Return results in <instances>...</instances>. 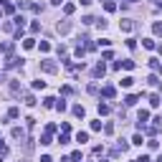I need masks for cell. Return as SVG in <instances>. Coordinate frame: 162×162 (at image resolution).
I'll list each match as a JSON object with an SVG mask.
<instances>
[{
  "label": "cell",
  "instance_id": "cell-24",
  "mask_svg": "<svg viewBox=\"0 0 162 162\" xmlns=\"http://www.w3.org/2000/svg\"><path fill=\"white\" fill-rule=\"evenodd\" d=\"M152 31H155V36H162V23H160V20L152 26Z\"/></svg>",
  "mask_w": 162,
  "mask_h": 162
},
{
  "label": "cell",
  "instance_id": "cell-37",
  "mask_svg": "<svg viewBox=\"0 0 162 162\" xmlns=\"http://www.w3.org/2000/svg\"><path fill=\"white\" fill-rule=\"evenodd\" d=\"M40 162H53V160H51L48 155H43V157H40Z\"/></svg>",
  "mask_w": 162,
  "mask_h": 162
},
{
  "label": "cell",
  "instance_id": "cell-41",
  "mask_svg": "<svg viewBox=\"0 0 162 162\" xmlns=\"http://www.w3.org/2000/svg\"><path fill=\"white\" fill-rule=\"evenodd\" d=\"M157 71H160V74H162V66H157Z\"/></svg>",
  "mask_w": 162,
  "mask_h": 162
},
{
  "label": "cell",
  "instance_id": "cell-10",
  "mask_svg": "<svg viewBox=\"0 0 162 162\" xmlns=\"http://www.w3.org/2000/svg\"><path fill=\"white\" fill-rule=\"evenodd\" d=\"M134 28V23H132V20H122V31H124V33H129Z\"/></svg>",
  "mask_w": 162,
  "mask_h": 162
},
{
  "label": "cell",
  "instance_id": "cell-36",
  "mask_svg": "<svg viewBox=\"0 0 162 162\" xmlns=\"http://www.w3.org/2000/svg\"><path fill=\"white\" fill-rule=\"evenodd\" d=\"M137 162H150V157H147V155H142V157H139Z\"/></svg>",
  "mask_w": 162,
  "mask_h": 162
},
{
  "label": "cell",
  "instance_id": "cell-9",
  "mask_svg": "<svg viewBox=\"0 0 162 162\" xmlns=\"http://www.w3.org/2000/svg\"><path fill=\"white\" fill-rule=\"evenodd\" d=\"M119 84H122V86H124V89H129V86L134 84V79H132V76H124V79H122V81H119Z\"/></svg>",
  "mask_w": 162,
  "mask_h": 162
},
{
  "label": "cell",
  "instance_id": "cell-1",
  "mask_svg": "<svg viewBox=\"0 0 162 162\" xmlns=\"http://www.w3.org/2000/svg\"><path fill=\"white\" fill-rule=\"evenodd\" d=\"M40 69H43L46 74H56V71H58V66L53 64L51 58H46V61H40Z\"/></svg>",
  "mask_w": 162,
  "mask_h": 162
},
{
  "label": "cell",
  "instance_id": "cell-35",
  "mask_svg": "<svg viewBox=\"0 0 162 162\" xmlns=\"http://www.w3.org/2000/svg\"><path fill=\"white\" fill-rule=\"evenodd\" d=\"M5 152H8V147L3 145V142H0V155H5Z\"/></svg>",
  "mask_w": 162,
  "mask_h": 162
},
{
  "label": "cell",
  "instance_id": "cell-17",
  "mask_svg": "<svg viewBox=\"0 0 162 162\" xmlns=\"http://www.w3.org/2000/svg\"><path fill=\"white\" fill-rule=\"evenodd\" d=\"M33 46H36V40H33V38H26V40H23V48H26V51H31Z\"/></svg>",
  "mask_w": 162,
  "mask_h": 162
},
{
  "label": "cell",
  "instance_id": "cell-8",
  "mask_svg": "<svg viewBox=\"0 0 162 162\" xmlns=\"http://www.w3.org/2000/svg\"><path fill=\"white\" fill-rule=\"evenodd\" d=\"M96 109H99V114H101V117H107V114L112 112V107H109V104H99Z\"/></svg>",
  "mask_w": 162,
  "mask_h": 162
},
{
  "label": "cell",
  "instance_id": "cell-30",
  "mask_svg": "<svg viewBox=\"0 0 162 162\" xmlns=\"http://www.w3.org/2000/svg\"><path fill=\"white\" fill-rule=\"evenodd\" d=\"M33 89H46V81H33Z\"/></svg>",
  "mask_w": 162,
  "mask_h": 162
},
{
  "label": "cell",
  "instance_id": "cell-29",
  "mask_svg": "<svg viewBox=\"0 0 162 162\" xmlns=\"http://www.w3.org/2000/svg\"><path fill=\"white\" fill-rule=\"evenodd\" d=\"M15 23H18V28H23V26H26V18H23V15H18V18H15Z\"/></svg>",
  "mask_w": 162,
  "mask_h": 162
},
{
  "label": "cell",
  "instance_id": "cell-5",
  "mask_svg": "<svg viewBox=\"0 0 162 162\" xmlns=\"http://www.w3.org/2000/svg\"><path fill=\"white\" fill-rule=\"evenodd\" d=\"M84 114H86V109L81 107V104H76V107H74V117H79V119H84Z\"/></svg>",
  "mask_w": 162,
  "mask_h": 162
},
{
  "label": "cell",
  "instance_id": "cell-11",
  "mask_svg": "<svg viewBox=\"0 0 162 162\" xmlns=\"http://www.w3.org/2000/svg\"><path fill=\"white\" fill-rule=\"evenodd\" d=\"M76 142H81V145L89 142V132H79V134H76Z\"/></svg>",
  "mask_w": 162,
  "mask_h": 162
},
{
  "label": "cell",
  "instance_id": "cell-26",
  "mask_svg": "<svg viewBox=\"0 0 162 162\" xmlns=\"http://www.w3.org/2000/svg\"><path fill=\"white\" fill-rule=\"evenodd\" d=\"M142 142H145V139H142V134H134V137H132V145H139V147H142Z\"/></svg>",
  "mask_w": 162,
  "mask_h": 162
},
{
  "label": "cell",
  "instance_id": "cell-6",
  "mask_svg": "<svg viewBox=\"0 0 162 162\" xmlns=\"http://www.w3.org/2000/svg\"><path fill=\"white\" fill-rule=\"evenodd\" d=\"M10 134H13V139H23V137H26V132L20 129V127H13V132H10Z\"/></svg>",
  "mask_w": 162,
  "mask_h": 162
},
{
  "label": "cell",
  "instance_id": "cell-38",
  "mask_svg": "<svg viewBox=\"0 0 162 162\" xmlns=\"http://www.w3.org/2000/svg\"><path fill=\"white\" fill-rule=\"evenodd\" d=\"M79 3H81V5H91V0H79Z\"/></svg>",
  "mask_w": 162,
  "mask_h": 162
},
{
  "label": "cell",
  "instance_id": "cell-3",
  "mask_svg": "<svg viewBox=\"0 0 162 162\" xmlns=\"http://www.w3.org/2000/svg\"><path fill=\"white\" fill-rule=\"evenodd\" d=\"M104 74H107V66H104V64H96V69H94V76H96V79H101Z\"/></svg>",
  "mask_w": 162,
  "mask_h": 162
},
{
  "label": "cell",
  "instance_id": "cell-34",
  "mask_svg": "<svg viewBox=\"0 0 162 162\" xmlns=\"http://www.w3.org/2000/svg\"><path fill=\"white\" fill-rule=\"evenodd\" d=\"M101 129V122H91V132H99Z\"/></svg>",
  "mask_w": 162,
  "mask_h": 162
},
{
  "label": "cell",
  "instance_id": "cell-7",
  "mask_svg": "<svg viewBox=\"0 0 162 162\" xmlns=\"http://www.w3.org/2000/svg\"><path fill=\"white\" fill-rule=\"evenodd\" d=\"M137 99H139L137 94H129V96L124 99V104H127V107H134V104H137Z\"/></svg>",
  "mask_w": 162,
  "mask_h": 162
},
{
  "label": "cell",
  "instance_id": "cell-15",
  "mask_svg": "<svg viewBox=\"0 0 162 162\" xmlns=\"http://www.w3.org/2000/svg\"><path fill=\"white\" fill-rule=\"evenodd\" d=\"M58 145H69V132H61L58 134Z\"/></svg>",
  "mask_w": 162,
  "mask_h": 162
},
{
  "label": "cell",
  "instance_id": "cell-21",
  "mask_svg": "<svg viewBox=\"0 0 162 162\" xmlns=\"http://www.w3.org/2000/svg\"><path fill=\"white\" fill-rule=\"evenodd\" d=\"M69 31H71L69 23H58V33H69Z\"/></svg>",
  "mask_w": 162,
  "mask_h": 162
},
{
  "label": "cell",
  "instance_id": "cell-16",
  "mask_svg": "<svg viewBox=\"0 0 162 162\" xmlns=\"http://www.w3.org/2000/svg\"><path fill=\"white\" fill-rule=\"evenodd\" d=\"M142 46H145L147 51H152V48H155V40H152V38H145V40H142Z\"/></svg>",
  "mask_w": 162,
  "mask_h": 162
},
{
  "label": "cell",
  "instance_id": "cell-20",
  "mask_svg": "<svg viewBox=\"0 0 162 162\" xmlns=\"http://www.w3.org/2000/svg\"><path fill=\"white\" fill-rule=\"evenodd\" d=\"M40 51H43V53H48L51 51V43H48V40H40V46H38Z\"/></svg>",
  "mask_w": 162,
  "mask_h": 162
},
{
  "label": "cell",
  "instance_id": "cell-19",
  "mask_svg": "<svg viewBox=\"0 0 162 162\" xmlns=\"http://www.w3.org/2000/svg\"><path fill=\"white\" fill-rule=\"evenodd\" d=\"M74 10H76V5H74V3H66V5H64V13H66V15H71Z\"/></svg>",
  "mask_w": 162,
  "mask_h": 162
},
{
  "label": "cell",
  "instance_id": "cell-39",
  "mask_svg": "<svg viewBox=\"0 0 162 162\" xmlns=\"http://www.w3.org/2000/svg\"><path fill=\"white\" fill-rule=\"evenodd\" d=\"M51 3H53V5H61V3H64V0H51Z\"/></svg>",
  "mask_w": 162,
  "mask_h": 162
},
{
  "label": "cell",
  "instance_id": "cell-32",
  "mask_svg": "<svg viewBox=\"0 0 162 162\" xmlns=\"http://www.w3.org/2000/svg\"><path fill=\"white\" fill-rule=\"evenodd\" d=\"M147 81H150V84H152V86H160V79H157V76H150Z\"/></svg>",
  "mask_w": 162,
  "mask_h": 162
},
{
  "label": "cell",
  "instance_id": "cell-27",
  "mask_svg": "<svg viewBox=\"0 0 162 162\" xmlns=\"http://www.w3.org/2000/svg\"><path fill=\"white\" fill-rule=\"evenodd\" d=\"M18 114H20V112H18V107H13V109L8 112V117H10V119H18Z\"/></svg>",
  "mask_w": 162,
  "mask_h": 162
},
{
  "label": "cell",
  "instance_id": "cell-18",
  "mask_svg": "<svg viewBox=\"0 0 162 162\" xmlns=\"http://www.w3.org/2000/svg\"><path fill=\"white\" fill-rule=\"evenodd\" d=\"M160 101H162L160 94H152V96H150V104H152V107H160Z\"/></svg>",
  "mask_w": 162,
  "mask_h": 162
},
{
  "label": "cell",
  "instance_id": "cell-28",
  "mask_svg": "<svg viewBox=\"0 0 162 162\" xmlns=\"http://www.w3.org/2000/svg\"><path fill=\"white\" fill-rule=\"evenodd\" d=\"M147 147H150V150H157V147H160V142H157V139H150V142H147Z\"/></svg>",
  "mask_w": 162,
  "mask_h": 162
},
{
  "label": "cell",
  "instance_id": "cell-40",
  "mask_svg": "<svg viewBox=\"0 0 162 162\" xmlns=\"http://www.w3.org/2000/svg\"><path fill=\"white\" fill-rule=\"evenodd\" d=\"M155 162H162V155H160V157H157V160H155Z\"/></svg>",
  "mask_w": 162,
  "mask_h": 162
},
{
  "label": "cell",
  "instance_id": "cell-23",
  "mask_svg": "<svg viewBox=\"0 0 162 162\" xmlns=\"http://www.w3.org/2000/svg\"><path fill=\"white\" fill-rule=\"evenodd\" d=\"M142 129H145V132H147V134H152V137H155V134H157V132H160V127H142Z\"/></svg>",
  "mask_w": 162,
  "mask_h": 162
},
{
  "label": "cell",
  "instance_id": "cell-42",
  "mask_svg": "<svg viewBox=\"0 0 162 162\" xmlns=\"http://www.w3.org/2000/svg\"><path fill=\"white\" fill-rule=\"evenodd\" d=\"M129 3H137V0H129Z\"/></svg>",
  "mask_w": 162,
  "mask_h": 162
},
{
  "label": "cell",
  "instance_id": "cell-13",
  "mask_svg": "<svg viewBox=\"0 0 162 162\" xmlns=\"http://www.w3.org/2000/svg\"><path fill=\"white\" fill-rule=\"evenodd\" d=\"M104 10H107V13H114V10H117V3H112V0H107V3H104Z\"/></svg>",
  "mask_w": 162,
  "mask_h": 162
},
{
  "label": "cell",
  "instance_id": "cell-25",
  "mask_svg": "<svg viewBox=\"0 0 162 162\" xmlns=\"http://www.w3.org/2000/svg\"><path fill=\"white\" fill-rule=\"evenodd\" d=\"M122 69H127V71H132V69H134V61H122Z\"/></svg>",
  "mask_w": 162,
  "mask_h": 162
},
{
  "label": "cell",
  "instance_id": "cell-4",
  "mask_svg": "<svg viewBox=\"0 0 162 162\" xmlns=\"http://www.w3.org/2000/svg\"><path fill=\"white\" fill-rule=\"evenodd\" d=\"M147 119H150V112H147V109H142V112H139V129L145 127V122H147Z\"/></svg>",
  "mask_w": 162,
  "mask_h": 162
},
{
  "label": "cell",
  "instance_id": "cell-2",
  "mask_svg": "<svg viewBox=\"0 0 162 162\" xmlns=\"http://www.w3.org/2000/svg\"><path fill=\"white\" fill-rule=\"evenodd\" d=\"M101 96H104V99H114V96H117L114 86H104V89H101Z\"/></svg>",
  "mask_w": 162,
  "mask_h": 162
},
{
  "label": "cell",
  "instance_id": "cell-22",
  "mask_svg": "<svg viewBox=\"0 0 162 162\" xmlns=\"http://www.w3.org/2000/svg\"><path fill=\"white\" fill-rule=\"evenodd\" d=\"M56 109H58V112H66V101H64V99H61V101L56 99Z\"/></svg>",
  "mask_w": 162,
  "mask_h": 162
},
{
  "label": "cell",
  "instance_id": "cell-14",
  "mask_svg": "<svg viewBox=\"0 0 162 162\" xmlns=\"http://www.w3.org/2000/svg\"><path fill=\"white\" fill-rule=\"evenodd\" d=\"M38 142H40V145H53V142H51V134H48V132H46V134H40V139H38Z\"/></svg>",
  "mask_w": 162,
  "mask_h": 162
},
{
  "label": "cell",
  "instance_id": "cell-12",
  "mask_svg": "<svg viewBox=\"0 0 162 162\" xmlns=\"http://www.w3.org/2000/svg\"><path fill=\"white\" fill-rule=\"evenodd\" d=\"M43 107H46V109L56 107V99H53V96H46V99H43Z\"/></svg>",
  "mask_w": 162,
  "mask_h": 162
},
{
  "label": "cell",
  "instance_id": "cell-33",
  "mask_svg": "<svg viewBox=\"0 0 162 162\" xmlns=\"http://www.w3.org/2000/svg\"><path fill=\"white\" fill-rule=\"evenodd\" d=\"M26 124H28V129H33V127H36V119H33V117H28V119H26Z\"/></svg>",
  "mask_w": 162,
  "mask_h": 162
},
{
  "label": "cell",
  "instance_id": "cell-31",
  "mask_svg": "<svg viewBox=\"0 0 162 162\" xmlns=\"http://www.w3.org/2000/svg\"><path fill=\"white\" fill-rule=\"evenodd\" d=\"M127 48H132V51L137 48V40H134V38H129V40H127Z\"/></svg>",
  "mask_w": 162,
  "mask_h": 162
}]
</instances>
